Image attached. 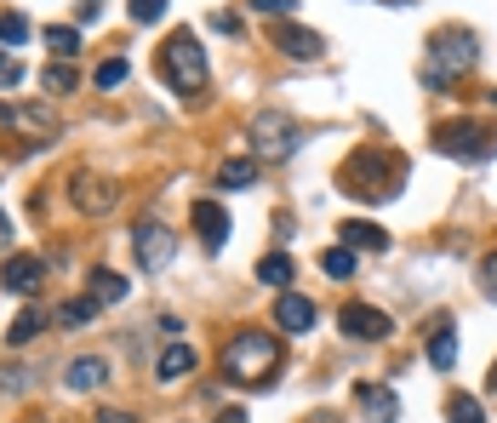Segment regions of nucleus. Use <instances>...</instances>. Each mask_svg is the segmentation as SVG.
<instances>
[{"instance_id": "obj_4", "label": "nucleus", "mask_w": 497, "mask_h": 423, "mask_svg": "<svg viewBox=\"0 0 497 423\" xmlns=\"http://www.w3.org/2000/svg\"><path fill=\"white\" fill-rule=\"evenodd\" d=\"M474 35L469 29H435V40H429V63H423V80L429 87H446L451 75H463L474 63Z\"/></svg>"}, {"instance_id": "obj_30", "label": "nucleus", "mask_w": 497, "mask_h": 423, "mask_svg": "<svg viewBox=\"0 0 497 423\" xmlns=\"http://www.w3.org/2000/svg\"><path fill=\"white\" fill-rule=\"evenodd\" d=\"M126 80V57H109V63H98V87L109 92V87H120Z\"/></svg>"}, {"instance_id": "obj_38", "label": "nucleus", "mask_w": 497, "mask_h": 423, "mask_svg": "<svg viewBox=\"0 0 497 423\" xmlns=\"http://www.w3.org/2000/svg\"><path fill=\"white\" fill-rule=\"evenodd\" d=\"M492 395H497V366H492Z\"/></svg>"}, {"instance_id": "obj_31", "label": "nucleus", "mask_w": 497, "mask_h": 423, "mask_svg": "<svg viewBox=\"0 0 497 423\" xmlns=\"http://www.w3.org/2000/svg\"><path fill=\"white\" fill-rule=\"evenodd\" d=\"M40 80H47V92H57V98H63V92L75 87V69H69V63H57V69H47Z\"/></svg>"}, {"instance_id": "obj_27", "label": "nucleus", "mask_w": 497, "mask_h": 423, "mask_svg": "<svg viewBox=\"0 0 497 423\" xmlns=\"http://www.w3.org/2000/svg\"><path fill=\"white\" fill-rule=\"evenodd\" d=\"M40 40H47V46H52L57 57H75V52H80V35H75V29H63V24H52Z\"/></svg>"}, {"instance_id": "obj_15", "label": "nucleus", "mask_w": 497, "mask_h": 423, "mask_svg": "<svg viewBox=\"0 0 497 423\" xmlns=\"http://www.w3.org/2000/svg\"><path fill=\"white\" fill-rule=\"evenodd\" d=\"M274 321H280V332H309L315 326V304L297 298V292H280V298H274Z\"/></svg>"}, {"instance_id": "obj_13", "label": "nucleus", "mask_w": 497, "mask_h": 423, "mask_svg": "<svg viewBox=\"0 0 497 423\" xmlns=\"http://www.w3.org/2000/svg\"><path fill=\"white\" fill-rule=\"evenodd\" d=\"M194 366H201V355H194L189 344H166V349H160V361H155L160 384H183V377H194Z\"/></svg>"}, {"instance_id": "obj_34", "label": "nucleus", "mask_w": 497, "mask_h": 423, "mask_svg": "<svg viewBox=\"0 0 497 423\" xmlns=\"http://www.w3.org/2000/svg\"><path fill=\"white\" fill-rule=\"evenodd\" d=\"M212 29H218V35H241V17H234V12H218V17H212Z\"/></svg>"}, {"instance_id": "obj_25", "label": "nucleus", "mask_w": 497, "mask_h": 423, "mask_svg": "<svg viewBox=\"0 0 497 423\" xmlns=\"http://www.w3.org/2000/svg\"><path fill=\"white\" fill-rule=\"evenodd\" d=\"M320 269H326L332 281H349V274H355V252L349 246H332L326 258H320Z\"/></svg>"}, {"instance_id": "obj_40", "label": "nucleus", "mask_w": 497, "mask_h": 423, "mask_svg": "<svg viewBox=\"0 0 497 423\" xmlns=\"http://www.w3.org/2000/svg\"><path fill=\"white\" fill-rule=\"evenodd\" d=\"M492 103H497V92H492Z\"/></svg>"}, {"instance_id": "obj_22", "label": "nucleus", "mask_w": 497, "mask_h": 423, "mask_svg": "<svg viewBox=\"0 0 497 423\" xmlns=\"http://www.w3.org/2000/svg\"><path fill=\"white\" fill-rule=\"evenodd\" d=\"M35 29H29V17L24 12H0V46H24Z\"/></svg>"}, {"instance_id": "obj_8", "label": "nucleus", "mask_w": 497, "mask_h": 423, "mask_svg": "<svg viewBox=\"0 0 497 423\" xmlns=\"http://www.w3.org/2000/svg\"><path fill=\"white\" fill-rule=\"evenodd\" d=\"M132 252H138V269H166L171 258H178V241H171V229H160V223H143V229H132Z\"/></svg>"}, {"instance_id": "obj_21", "label": "nucleus", "mask_w": 497, "mask_h": 423, "mask_svg": "<svg viewBox=\"0 0 497 423\" xmlns=\"http://www.w3.org/2000/svg\"><path fill=\"white\" fill-rule=\"evenodd\" d=\"M257 281H264V286H286L292 281V258H286V252H269V258L257 263Z\"/></svg>"}, {"instance_id": "obj_16", "label": "nucleus", "mask_w": 497, "mask_h": 423, "mask_svg": "<svg viewBox=\"0 0 497 423\" xmlns=\"http://www.w3.org/2000/svg\"><path fill=\"white\" fill-rule=\"evenodd\" d=\"M103 377H109V361H98V355H80V361H69V389H98Z\"/></svg>"}, {"instance_id": "obj_1", "label": "nucleus", "mask_w": 497, "mask_h": 423, "mask_svg": "<svg viewBox=\"0 0 497 423\" xmlns=\"http://www.w3.org/2000/svg\"><path fill=\"white\" fill-rule=\"evenodd\" d=\"M280 372V344L274 332H234L223 344V377L241 389H269Z\"/></svg>"}, {"instance_id": "obj_29", "label": "nucleus", "mask_w": 497, "mask_h": 423, "mask_svg": "<svg viewBox=\"0 0 497 423\" xmlns=\"http://www.w3.org/2000/svg\"><path fill=\"white\" fill-rule=\"evenodd\" d=\"M166 17V0H132V24H160Z\"/></svg>"}, {"instance_id": "obj_28", "label": "nucleus", "mask_w": 497, "mask_h": 423, "mask_svg": "<svg viewBox=\"0 0 497 423\" xmlns=\"http://www.w3.org/2000/svg\"><path fill=\"white\" fill-rule=\"evenodd\" d=\"M252 12H264L269 24H280V17H292V12H297V0H252Z\"/></svg>"}, {"instance_id": "obj_2", "label": "nucleus", "mask_w": 497, "mask_h": 423, "mask_svg": "<svg viewBox=\"0 0 497 423\" xmlns=\"http://www.w3.org/2000/svg\"><path fill=\"white\" fill-rule=\"evenodd\" d=\"M343 189H355V201H395L400 195V160L366 150L343 166Z\"/></svg>"}, {"instance_id": "obj_11", "label": "nucleus", "mask_w": 497, "mask_h": 423, "mask_svg": "<svg viewBox=\"0 0 497 423\" xmlns=\"http://www.w3.org/2000/svg\"><path fill=\"white\" fill-rule=\"evenodd\" d=\"M189 223H194V235H201L212 252L229 241V212H223L218 201H194V206H189Z\"/></svg>"}, {"instance_id": "obj_12", "label": "nucleus", "mask_w": 497, "mask_h": 423, "mask_svg": "<svg viewBox=\"0 0 497 423\" xmlns=\"http://www.w3.org/2000/svg\"><path fill=\"white\" fill-rule=\"evenodd\" d=\"M40 281H47V258H35V252H17V258H6V269H0V286L6 292H35Z\"/></svg>"}, {"instance_id": "obj_17", "label": "nucleus", "mask_w": 497, "mask_h": 423, "mask_svg": "<svg viewBox=\"0 0 497 423\" xmlns=\"http://www.w3.org/2000/svg\"><path fill=\"white\" fill-rule=\"evenodd\" d=\"M429 366H435V372L458 366V332H451V326H440L435 337H429Z\"/></svg>"}, {"instance_id": "obj_24", "label": "nucleus", "mask_w": 497, "mask_h": 423, "mask_svg": "<svg viewBox=\"0 0 497 423\" xmlns=\"http://www.w3.org/2000/svg\"><path fill=\"white\" fill-rule=\"evenodd\" d=\"M98 309H103V304L92 298V292H86V298H75V304H63V309H57V321H63V326H86Z\"/></svg>"}, {"instance_id": "obj_3", "label": "nucleus", "mask_w": 497, "mask_h": 423, "mask_svg": "<svg viewBox=\"0 0 497 423\" xmlns=\"http://www.w3.org/2000/svg\"><path fill=\"white\" fill-rule=\"evenodd\" d=\"M160 75H166V87L183 92V98L201 92L206 87V52H201V40H194V35H171L166 46H160Z\"/></svg>"}, {"instance_id": "obj_7", "label": "nucleus", "mask_w": 497, "mask_h": 423, "mask_svg": "<svg viewBox=\"0 0 497 423\" xmlns=\"http://www.w3.org/2000/svg\"><path fill=\"white\" fill-rule=\"evenodd\" d=\"M269 40H274V52H280V57H297V63H315V57H326V40H320L315 29H297L292 17H280V24L269 29Z\"/></svg>"}, {"instance_id": "obj_6", "label": "nucleus", "mask_w": 497, "mask_h": 423, "mask_svg": "<svg viewBox=\"0 0 497 423\" xmlns=\"http://www.w3.org/2000/svg\"><path fill=\"white\" fill-rule=\"evenodd\" d=\"M297 143H304V132H297V120H292V115H280V109L252 115V150H257V155L286 160V155H297Z\"/></svg>"}, {"instance_id": "obj_20", "label": "nucleus", "mask_w": 497, "mask_h": 423, "mask_svg": "<svg viewBox=\"0 0 497 423\" xmlns=\"http://www.w3.org/2000/svg\"><path fill=\"white\" fill-rule=\"evenodd\" d=\"M218 183H223V189H246V183H257V160H246V155L223 160V166H218Z\"/></svg>"}, {"instance_id": "obj_5", "label": "nucleus", "mask_w": 497, "mask_h": 423, "mask_svg": "<svg viewBox=\"0 0 497 423\" xmlns=\"http://www.w3.org/2000/svg\"><path fill=\"white\" fill-rule=\"evenodd\" d=\"M435 150L451 160H486L497 150V132L481 120H446V126H435Z\"/></svg>"}, {"instance_id": "obj_10", "label": "nucleus", "mask_w": 497, "mask_h": 423, "mask_svg": "<svg viewBox=\"0 0 497 423\" xmlns=\"http://www.w3.org/2000/svg\"><path fill=\"white\" fill-rule=\"evenodd\" d=\"M355 407H360L366 423H400V400H395L388 384H360L355 389Z\"/></svg>"}, {"instance_id": "obj_18", "label": "nucleus", "mask_w": 497, "mask_h": 423, "mask_svg": "<svg viewBox=\"0 0 497 423\" xmlns=\"http://www.w3.org/2000/svg\"><path fill=\"white\" fill-rule=\"evenodd\" d=\"M337 235L349 241V246H360V252H388V235H383L378 223H343Z\"/></svg>"}, {"instance_id": "obj_23", "label": "nucleus", "mask_w": 497, "mask_h": 423, "mask_svg": "<svg viewBox=\"0 0 497 423\" xmlns=\"http://www.w3.org/2000/svg\"><path fill=\"white\" fill-rule=\"evenodd\" d=\"M446 418H451V423H486V407H481L474 395H451V400H446Z\"/></svg>"}, {"instance_id": "obj_33", "label": "nucleus", "mask_w": 497, "mask_h": 423, "mask_svg": "<svg viewBox=\"0 0 497 423\" xmlns=\"http://www.w3.org/2000/svg\"><path fill=\"white\" fill-rule=\"evenodd\" d=\"M17 80H24V63H17V57H0V87H17Z\"/></svg>"}, {"instance_id": "obj_9", "label": "nucleus", "mask_w": 497, "mask_h": 423, "mask_svg": "<svg viewBox=\"0 0 497 423\" xmlns=\"http://www.w3.org/2000/svg\"><path fill=\"white\" fill-rule=\"evenodd\" d=\"M337 326L349 332L355 344H383V337L395 332V326H388V315H383V309H372V304H343Z\"/></svg>"}, {"instance_id": "obj_36", "label": "nucleus", "mask_w": 497, "mask_h": 423, "mask_svg": "<svg viewBox=\"0 0 497 423\" xmlns=\"http://www.w3.org/2000/svg\"><path fill=\"white\" fill-rule=\"evenodd\" d=\"M218 423H246V412H223V418H218Z\"/></svg>"}, {"instance_id": "obj_32", "label": "nucleus", "mask_w": 497, "mask_h": 423, "mask_svg": "<svg viewBox=\"0 0 497 423\" xmlns=\"http://www.w3.org/2000/svg\"><path fill=\"white\" fill-rule=\"evenodd\" d=\"M481 286H486V298L497 304V252H492V258L481 263Z\"/></svg>"}, {"instance_id": "obj_39", "label": "nucleus", "mask_w": 497, "mask_h": 423, "mask_svg": "<svg viewBox=\"0 0 497 423\" xmlns=\"http://www.w3.org/2000/svg\"><path fill=\"white\" fill-rule=\"evenodd\" d=\"M315 423H337V418H315Z\"/></svg>"}, {"instance_id": "obj_26", "label": "nucleus", "mask_w": 497, "mask_h": 423, "mask_svg": "<svg viewBox=\"0 0 497 423\" xmlns=\"http://www.w3.org/2000/svg\"><path fill=\"white\" fill-rule=\"evenodd\" d=\"M40 326H47V315H40V309H24V315H17V321H12V344H29V337H40Z\"/></svg>"}, {"instance_id": "obj_14", "label": "nucleus", "mask_w": 497, "mask_h": 423, "mask_svg": "<svg viewBox=\"0 0 497 423\" xmlns=\"http://www.w3.org/2000/svg\"><path fill=\"white\" fill-rule=\"evenodd\" d=\"M75 206L80 212H109L115 206V183L92 178V172H75Z\"/></svg>"}, {"instance_id": "obj_19", "label": "nucleus", "mask_w": 497, "mask_h": 423, "mask_svg": "<svg viewBox=\"0 0 497 423\" xmlns=\"http://www.w3.org/2000/svg\"><path fill=\"white\" fill-rule=\"evenodd\" d=\"M86 292H92L98 304H120V298H126V281H120L115 269H92V281H86Z\"/></svg>"}, {"instance_id": "obj_35", "label": "nucleus", "mask_w": 497, "mask_h": 423, "mask_svg": "<svg viewBox=\"0 0 497 423\" xmlns=\"http://www.w3.org/2000/svg\"><path fill=\"white\" fill-rule=\"evenodd\" d=\"M98 423H132V418H126V412H103Z\"/></svg>"}, {"instance_id": "obj_37", "label": "nucleus", "mask_w": 497, "mask_h": 423, "mask_svg": "<svg viewBox=\"0 0 497 423\" xmlns=\"http://www.w3.org/2000/svg\"><path fill=\"white\" fill-rule=\"evenodd\" d=\"M12 235V223H6V212H0V241H6Z\"/></svg>"}]
</instances>
